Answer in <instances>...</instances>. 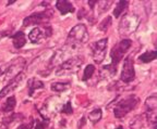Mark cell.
<instances>
[{
    "mask_svg": "<svg viewBox=\"0 0 157 129\" xmlns=\"http://www.w3.org/2000/svg\"><path fill=\"white\" fill-rule=\"evenodd\" d=\"M88 40V33L87 28L84 24H78L69 32L67 37L66 46L70 50H75V49L82 47Z\"/></svg>",
    "mask_w": 157,
    "mask_h": 129,
    "instance_id": "1",
    "label": "cell"
},
{
    "mask_svg": "<svg viewBox=\"0 0 157 129\" xmlns=\"http://www.w3.org/2000/svg\"><path fill=\"white\" fill-rule=\"evenodd\" d=\"M140 102V99L135 97L134 95H128V97L123 98L122 100L116 103L115 107H113V114H115L116 118H122L124 117L128 113H130L132 110H134Z\"/></svg>",
    "mask_w": 157,
    "mask_h": 129,
    "instance_id": "2",
    "label": "cell"
},
{
    "mask_svg": "<svg viewBox=\"0 0 157 129\" xmlns=\"http://www.w3.org/2000/svg\"><path fill=\"white\" fill-rule=\"evenodd\" d=\"M140 19L135 14H125L121 19L119 24V33L121 36H129L133 34L139 27Z\"/></svg>",
    "mask_w": 157,
    "mask_h": 129,
    "instance_id": "3",
    "label": "cell"
},
{
    "mask_svg": "<svg viewBox=\"0 0 157 129\" xmlns=\"http://www.w3.org/2000/svg\"><path fill=\"white\" fill-rule=\"evenodd\" d=\"M131 46H132V41H131L130 39H122L116 46H113V48L111 49L110 51V58H111L110 65L117 68V65L121 61V59L123 58L125 52L130 49Z\"/></svg>",
    "mask_w": 157,
    "mask_h": 129,
    "instance_id": "4",
    "label": "cell"
},
{
    "mask_svg": "<svg viewBox=\"0 0 157 129\" xmlns=\"http://www.w3.org/2000/svg\"><path fill=\"white\" fill-rule=\"evenodd\" d=\"M84 63L83 56H73V58L69 59L67 61H64L63 63H61L59 65V67L57 68L56 74L57 75H66L69 73H75L78 71L80 66Z\"/></svg>",
    "mask_w": 157,
    "mask_h": 129,
    "instance_id": "5",
    "label": "cell"
},
{
    "mask_svg": "<svg viewBox=\"0 0 157 129\" xmlns=\"http://www.w3.org/2000/svg\"><path fill=\"white\" fill-rule=\"evenodd\" d=\"M52 16V11H42V12H36L33 14L29 15L27 17H25L23 21V26L29 27L32 25H45V23L48 22L50 17Z\"/></svg>",
    "mask_w": 157,
    "mask_h": 129,
    "instance_id": "6",
    "label": "cell"
},
{
    "mask_svg": "<svg viewBox=\"0 0 157 129\" xmlns=\"http://www.w3.org/2000/svg\"><path fill=\"white\" fill-rule=\"evenodd\" d=\"M107 46H108V38H103L93 45L92 54H93V60L95 61V63L99 64L104 61V59L106 56Z\"/></svg>",
    "mask_w": 157,
    "mask_h": 129,
    "instance_id": "7",
    "label": "cell"
},
{
    "mask_svg": "<svg viewBox=\"0 0 157 129\" xmlns=\"http://www.w3.org/2000/svg\"><path fill=\"white\" fill-rule=\"evenodd\" d=\"M52 36V28L44 25L43 27H35L29 34V39L33 44H39L42 40Z\"/></svg>",
    "mask_w": 157,
    "mask_h": 129,
    "instance_id": "8",
    "label": "cell"
},
{
    "mask_svg": "<svg viewBox=\"0 0 157 129\" xmlns=\"http://www.w3.org/2000/svg\"><path fill=\"white\" fill-rule=\"evenodd\" d=\"M120 78H121V81L125 84L131 83L135 78V71H134V66H133L132 56H129L124 59Z\"/></svg>",
    "mask_w": 157,
    "mask_h": 129,
    "instance_id": "9",
    "label": "cell"
},
{
    "mask_svg": "<svg viewBox=\"0 0 157 129\" xmlns=\"http://www.w3.org/2000/svg\"><path fill=\"white\" fill-rule=\"evenodd\" d=\"M24 76L25 75H24L23 72H21V73L17 74V76H14V77H13L12 79L8 83V85H6L5 87H3V89L0 90V100H1L2 98H5L7 95L13 92L14 89H17V88L19 87L20 84H21V81L24 79Z\"/></svg>",
    "mask_w": 157,
    "mask_h": 129,
    "instance_id": "10",
    "label": "cell"
},
{
    "mask_svg": "<svg viewBox=\"0 0 157 129\" xmlns=\"http://www.w3.org/2000/svg\"><path fill=\"white\" fill-rule=\"evenodd\" d=\"M25 65V61L23 60V58H17L14 61H12L8 66V71L6 73L7 76H17V74L21 73V70L24 67ZM12 77V78H13Z\"/></svg>",
    "mask_w": 157,
    "mask_h": 129,
    "instance_id": "11",
    "label": "cell"
},
{
    "mask_svg": "<svg viewBox=\"0 0 157 129\" xmlns=\"http://www.w3.org/2000/svg\"><path fill=\"white\" fill-rule=\"evenodd\" d=\"M24 120V116L22 114H11L10 116L5 117L2 120H1V128L3 129H9L11 127V125L14 124L17 122Z\"/></svg>",
    "mask_w": 157,
    "mask_h": 129,
    "instance_id": "12",
    "label": "cell"
},
{
    "mask_svg": "<svg viewBox=\"0 0 157 129\" xmlns=\"http://www.w3.org/2000/svg\"><path fill=\"white\" fill-rule=\"evenodd\" d=\"M56 7H57V9L60 11V13H61L62 15L74 12L73 5H72L71 2L67 1V0H58L56 2Z\"/></svg>",
    "mask_w": 157,
    "mask_h": 129,
    "instance_id": "13",
    "label": "cell"
},
{
    "mask_svg": "<svg viewBox=\"0 0 157 129\" xmlns=\"http://www.w3.org/2000/svg\"><path fill=\"white\" fill-rule=\"evenodd\" d=\"M11 39H12L13 46H14L15 49L23 48L26 44V37H25V34L23 32H17L14 35L11 36Z\"/></svg>",
    "mask_w": 157,
    "mask_h": 129,
    "instance_id": "14",
    "label": "cell"
},
{
    "mask_svg": "<svg viewBox=\"0 0 157 129\" xmlns=\"http://www.w3.org/2000/svg\"><path fill=\"white\" fill-rule=\"evenodd\" d=\"M27 87H29V97H32L34 95V91L37 90V89H43L45 87L44 83L36 78H31L29 79L27 81Z\"/></svg>",
    "mask_w": 157,
    "mask_h": 129,
    "instance_id": "15",
    "label": "cell"
},
{
    "mask_svg": "<svg viewBox=\"0 0 157 129\" xmlns=\"http://www.w3.org/2000/svg\"><path fill=\"white\" fill-rule=\"evenodd\" d=\"M157 56V51L156 50H150V51L144 52L143 54H141L139 56V62L141 63H150V62L154 61Z\"/></svg>",
    "mask_w": 157,
    "mask_h": 129,
    "instance_id": "16",
    "label": "cell"
},
{
    "mask_svg": "<svg viewBox=\"0 0 157 129\" xmlns=\"http://www.w3.org/2000/svg\"><path fill=\"white\" fill-rule=\"evenodd\" d=\"M71 86L70 81H57V83H52L50 86V89L55 92H62V91L68 90L69 88Z\"/></svg>",
    "mask_w": 157,
    "mask_h": 129,
    "instance_id": "17",
    "label": "cell"
},
{
    "mask_svg": "<svg viewBox=\"0 0 157 129\" xmlns=\"http://www.w3.org/2000/svg\"><path fill=\"white\" fill-rule=\"evenodd\" d=\"M15 105H17V101H15V98L13 97V95H11V97L8 98L7 101H6L5 104H3V106H2V112L3 113H10V112H12V111L14 110Z\"/></svg>",
    "mask_w": 157,
    "mask_h": 129,
    "instance_id": "18",
    "label": "cell"
},
{
    "mask_svg": "<svg viewBox=\"0 0 157 129\" xmlns=\"http://www.w3.org/2000/svg\"><path fill=\"white\" fill-rule=\"evenodd\" d=\"M128 5H129V2H128L127 0H123V1H118V2L116 3L115 10H113V15H115V17L120 16V15L123 13V11L127 9Z\"/></svg>",
    "mask_w": 157,
    "mask_h": 129,
    "instance_id": "19",
    "label": "cell"
},
{
    "mask_svg": "<svg viewBox=\"0 0 157 129\" xmlns=\"http://www.w3.org/2000/svg\"><path fill=\"white\" fill-rule=\"evenodd\" d=\"M101 115H103V113H101V109H95L88 113V120H91L92 124H96L101 120Z\"/></svg>",
    "mask_w": 157,
    "mask_h": 129,
    "instance_id": "20",
    "label": "cell"
},
{
    "mask_svg": "<svg viewBox=\"0 0 157 129\" xmlns=\"http://www.w3.org/2000/svg\"><path fill=\"white\" fill-rule=\"evenodd\" d=\"M145 106H146V111H156V106H157L156 95H153L147 98L146 101H145Z\"/></svg>",
    "mask_w": 157,
    "mask_h": 129,
    "instance_id": "21",
    "label": "cell"
},
{
    "mask_svg": "<svg viewBox=\"0 0 157 129\" xmlns=\"http://www.w3.org/2000/svg\"><path fill=\"white\" fill-rule=\"evenodd\" d=\"M95 73V66L92 65V64H88L87 66L85 67V70H84V73H83V77H82V81H86L87 79H90V78L93 76V74Z\"/></svg>",
    "mask_w": 157,
    "mask_h": 129,
    "instance_id": "22",
    "label": "cell"
},
{
    "mask_svg": "<svg viewBox=\"0 0 157 129\" xmlns=\"http://www.w3.org/2000/svg\"><path fill=\"white\" fill-rule=\"evenodd\" d=\"M111 25V16H107L101 22V24L98 25V28L101 29V32H107V29Z\"/></svg>",
    "mask_w": 157,
    "mask_h": 129,
    "instance_id": "23",
    "label": "cell"
},
{
    "mask_svg": "<svg viewBox=\"0 0 157 129\" xmlns=\"http://www.w3.org/2000/svg\"><path fill=\"white\" fill-rule=\"evenodd\" d=\"M49 125V120H36V126L34 127V129H47Z\"/></svg>",
    "mask_w": 157,
    "mask_h": 129,
    "instance_id": "24",
    "label": "cell"
},
{
    "mask_svg": "<svg viewBox=\"0 0 157 129\" xmlns=\"http://www.w3.org/2000/svg\"><path fill=\"white\" fill-rule=\"evenodd\" d=\"M61 113H64V114H68V115H71L72 113H73V109H72V105L70 101H68V102L62 106Z\"/></svg>",
    "mask_w": 157,
    "mask_h": 129,
    "instance_id": "25",
    "label": "cell"
},
{
    "mask_svg": "<svg viewBox=\"0 0 157 129\" xmlns=\"http://www.w3.org/2000/svg\"><path fill=\"white\" fill-rule=\"evenodd\" d=\"M34 123H35V120L29 118V122L24 123V124H22V125H20L17 129H32V128H34Z\"/></svg>",
    "mask_w": 157,
    "mask_h": 129,
    "instance_id": "26",
    "label": "cell"
},
{
    "mask_svg": "<svg viewBox=\"0 0 157 129\" xmlns=\"http://www.w3.org/2000/svg\"><path fill=\"white\" fill-rule=\"evenodd\" d=\"M8 66H9V64H5V65H0V76L5 75V74L7 73V71H8Z\"/></svg>",
    "mask_w": 157,
    "mask_h": 129,
    "instance_id": "27",
    "label": "cell"
},
{
    "mask_svg": "<svg viewBox=\"0 0 157 129\" xmlns=\"http://www.w3.org/2000/svg\"><path fill=\"white\" fill-rule=\"evenodd\" d=\"M87 3H88V5H91V7H90V8H91V9L93 10V9H94V5H97V1H88Z\"/></svg>",
    "mask_w": 157,
    "mask_h": 129,
    "instance_id": "28",
    "label": "cell"
},
{
    "mask_svg": "<svg viewBox=\"0 0 157 129\" xmlns=\"http://www.w3.org/2000/svg\"><path fill=\"white\" fill-rule=\"evenodd\" d=\"M6 36H8L7 32H0V40H1L2 38H5Z\"/></svg>",
    "mask_w": 157,
    "mask_h": 129,
    "instance_id": "29",
    "label": "cell"
},
{
    "mask_svg": "<svg viewBox=\"0 0 157 129\" xmlns=\"http://www.w3.org/2000/svg\"><path fill=\"white\" fill-rule=\"evenodd\" d=\"M85 124V117H82V122H81V124H78V129L80 128H82V126Z\"/></svg>",
    "mask_w": 157,
    "mask_h": 129,
    "instance_id": "30",
    "label": "cell"
},
{
    "mask_svg": "<svg viewBox=\"0 0 157 129\" xmlns=\"http://www.w3.org/2000/svg\"><path fill=\"white\" fill-rule=\"evenodd\" d=\"M151 129H157V125H153L152 128H151Z\"/></svg>",
    "mask_w": 157,
    "mask_h": 129,
    "instance_id": "31",
    "label": "cell"
},
{
    "mask_svg": "<svg viewBox=\"0 0 157 129\" xmlns=\"http://www.w3.org/2000/svg\"><path fill=\"white\" fill-rule=\"evenodd\" d=\"M116 129H123V128H122V127H121V126H119V127H118V128H116Z\"/></svg>",
    "mask_w": 157,
    "mask_h": 129,
    "instance_id": "32",
    "label": "cell"
}]
</instances>
